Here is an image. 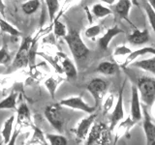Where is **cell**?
<instances>
[{
  "label": "cell",
  "instance_id": "obj_1",
  "mask_svg": "<svg viewBox=\"0 0 155 145\" xmlns=\"http://www.w3.org/2000/svg\"><path fill=\"white\" fill-rule=\"evenodd\" d=\"M63 38L69 47V50L72 55L74 56L75 60L78 63L84 62L86 58L88 57L90 50L84 42L82 41L80 31L76 30V29H70Z\"/></svg>",
  "mask_w": 155,
  "mask_h": 145
},
{
  "label": "cell",
  "instance_id": "obj_2",
  "mask_svg": "<svg viewBox=\"0 0 155 145\" xmlns=\"http://www.w3.org/2000/svg\"><path fill=\"white\" fill-rule=\"evenodd\" d=\"M136 86L143 105L149 108L155 102V77L147 76L138 77L136 80Z\"/></svg>",
  "mask_w": 155,
  "mask_h": 145
},
{
  "label": "cell",
  "instance_id": "obj_3",
  "mask_svg": "<svg viewBox=\"0 0 155 145\" xmlns=\"http://www.w3.org/2000/svg\"><path fill=\"white\" fill-rule=\"evenodd\" d=\"M34 44H35V40L32 39L31 36L23 39L21 45L19 47L16 56H15V59L8 67V72H13L21 69V68L26 67L29 64V52H30V50Z\"/></svg>",
  "mask_w": 155,
  "mask_h": 145
},
{
  "label": "cell",
  "instance_id": "obj_4",
  "mask_svg": "<svg viewBox=\"0 0 155 145\" xmlns=\"http://www.w3.org/2000/svg\"><path fill=\"white\" fill-rule=\"evenodd\" d=\"M110 129L103 123H93L87 134V140L85 144H105L109 143L110 140Z\"/></svg>",
  "mask_w": 155,
  "mask_h": 145
},
{
  "label": "cell",
  "instance_id": "obj_5",
  "mask_svg": "<svg viewBox=\"0 0 155 145\" xmlns=\"http://www.w3.org/2000/svg\"><path fill=\"white\" fill-rule=\"evenodd\" d=\"M109 88V82L101 79V77H95L92 79L86 85V89L92 95L95 102V106L98 108L104 99L107 91Z\"/></svg>",
  "mask_w": 155,
  "mask_h": 145
},
{
  "label": "cell",
  "instance_id": "obj_6",
  "mask_svg": "<svg viewBox=\"0 0 155 145\" xmlns=\"http://www.w3.org/2000/svg\"><path fill=\"white\" fill-rule=\"evenodd\" d=\"M60 106L61 105L59 103L48 105L45 108L44 114H45V117L48 120V122L56 130H58L59 133H62L63 125H64V117H63Z\"/></svg>",
  "mask_w": 155,
  "mask_h": 145
},
{
  "label": "cell",
  "instance_id": "obj_7",
  "mask_svg": "<svg viewBox=\"0 0 155 145\" xmlns=\"http://www.w3.org/2000/svg\"><path fill=\"white\" fill-rule=\"evenodd\" d=\"M126 80L121 85L119 92H118V97L116 100V104L114 105V108L113 112L110 114V130H113L116 128L117 124L121 120L124 119V108H123V93H124V88H125Z\"/></svg>",
  "mask_w": 155,
  "mask_h": 145
},
{
  "label": "cell",
  "instance_id": "obj_8",
  "mask_svg": "<svg viewBox=\"0 0 155 145\" xmlns=\"http://www.w3.org/2000/svg\"><path fill=\"white\" fill-rule=\"evenodd\" d=\"M59 104L61 106H66V108H69L72 109H77V110H81L86 112L88 114L94 113L97 108L94 106H90L89 105H87L85 102L82 99L81 95H78V96H72L69 98L63 99L59 102Z\"/></svg>",
  "mask_w": 155,
  "mask_h": 145
},
{
  "label": "cell",
  "instance_id": "obj_9",
  "mask_svg": "<svg viewBox=\"0 0 155 145\" xmlns=\"http://www.w3.org/2000/svg\"><path fill=\"white\" fill-rule=\"evenodd\" d=\"M147 106L142 104L143 110V129L145 134L147 144L155 145V124L151 119V116L149 115L147 111Z\"/></svg>",
  "mask_w": 155,
  "mask_h": 145
},
{
  "label": "cell",
  "instance_id": "obj_10",
  "mask_svg": "<svg viewBox=\"0 0 155 145\" xmlns=\"http://www.w3.org/2000/svg\"><path fill=\"white\" fill-rule=\"evenodd\" d=\"M130 117L136 123H139L143 119L142 104H140L139 91L136 85L132 86V97H131V106H130Z\"/></svg>",
  "mask_w": 155,
  "mask_h": 145
},
{
  "label": "cell",
  "instance_id": "obj_11",
  "mask_svg": "<svg viewBox=\"0 0 155 145\" xmlns=\"http://www.w3.org/2000/svg\"><path fill=\"white\" fill-rule=\"evenodd\" d=\"M132 5L133 4L131 2V0H117V2L114 6L113 14H114V16L117 17L119 19H124L133 27H136L129 18V14Z\"/></svg>",
  "mask_w": 155,
  "mask_h": 145
},
{
  "label": "cell",
  "instance_id": "obj_12",
  "mask_svg": "<svg viewBox=\"0 0 155 145\" xmlns=\"http://www.w3.org/2000/svg\"><path fill=\"white\" fill-rule=\"evenodd\" d=\"M97 117L96 113H91L89 116L84 117V119H81L79 124L77 125V128L75 129V134L77 138L79 140H84L87 137V134L91 128L92 124L95 122V119Z\"/></svg>",
  "mask_w": 155,
  "mask_h": 145
},
{
  "label": "cell",
  "instance_id": "obj_13",
  "mask_svg": "<svg viewBox=\"0 0 155 145\" xmlns=\"http://www.w3.org/2000/svg\"><path fill=\"white\" fill-rule=\"evenodd\" d=\"M17 126L16 128L21 130L24 127H28V126H33L31 122V116H30V111L26 105L25 102H22L19 105V106L17 108Z\"/></svg>",
  "mask_w": 155,
  "mask_h": 145
},
{
  "label": "cell",
  "instance_id": "obj_14",
  "mask_svg": "<svg viewBox=\"0 0 155 145\" xmlns=\"http://www.w3.org/2000/svg\"><path fill=\"white\" fill-rule=\"evenodd\" d=\"M150 40L149 31L147 28L140 30L137 27H134V30L127 36V41L133 46H143L147 44Z\"/></svg>",
  "mask_w": 155,
  "mask_h": 145
},
{
  "label": "cell",
  "instance_id": "obj_15",
  "mask_svg": "<svg viewBox=\"0 0 155 145\" xmlns=\"http://www.w3.org/2000/svg\"><path fill=\"white\" fill-rule=\"evenodd\" d=\"M124 33L123 29H121L118 25H114L113 27L109 28L106 31V33L103 34V36H101L98 40V46L102 50H107L109 48V46L111 42V40L116 37L119 34Z\"/></svg>",
  "mask_w": 155,
  "mask_h": 145
},
{
  "label": "cell",
  "instance_id": "obj_16",
  "mask_svg": "<svg viewBox=\"0 0 155 145\" xmlns=\"http://www.w3.org/2000/svg\"><path fill=\"white\" fill-rule=\"evenodd\" d=\"M148 54L155 55V47H143L138 48V50H136L134 51H131L129 54L126 56V59L122 63L121 68L125 69V68H127L132 62L137 60L139 57L148 55Z\"/></svg>",
  "mask_w": 155,
  "mask_h": 145
},
{
  "label": "cell",
  "instance_id": "obj_17",
  "mask_svg": "<svg viewBox=\"0 0 155 145\" xmlns=\"http://www.w3.org/2000/svg\"><path fill=\"white\" fill-rule=\"evenodd\" d=\"M60 63H61V69H62L63 72L65 74L67 79L69 80L77 79L78 70H77V67L75 66V64L72 62V60H70L67 56L63 55Z\"/></svg>",
  "mask_w": 155,
  "mask_h": 145
},
{
  "label": "cell",
  "instance_id": "obj_18",
  "mask_svg": "<svg viewBox=\"0 0 155 145\" xmlns=\"http://www.w3.org/2000/svg\"><path fill=\"white\" fill-rule=\"evenodd\" d=\"M136 124L137 123H136L130 116L126 119L121 120L117 124V129H116V134H115V142H117V140L122 137H124L125 134H129L130 130L132 129Z\"/></svg>",
  "mask_w": 155,
  "mask_h": 145
},
{
  "label": "cell",
  "instance_id": "obj_19",
  "mask_svg": "<svg viewBox=\"0 0 155 145\" xmlns=\"http://www.w3.org/2000/svg\"><path fill=\"white\" fill-rule=\"evenodd\" d=\"M131 67L138 68V69L143 70L145 72H148L150 74H152L155 76V55L152 57L147 58V59L143 60H135L129 65Z\"/></svg>",
  "mask_w": 155,
  "mask_h": 145
},
{
  "label": "cell",
  "instance_id": "obj_20",
  "mask_svg": "<svg viewBox=\"0 0 155 145\" xmlns=\"http://www.w3.org/2000/svg\"><path fill=\"white\" fill-rule=\"evenodd\" d=\"M119 70V66L114 62L102 61L97 66L96 71L104 76H114Z\"/></svg>",
  "mask_w": 155,
  "mask_h": 145
},
{
  "label": "cell",
  "instance_id": "obj_21",
  "mask_svg": "<svg viewBox=\"0 0 155 145\" xmlns=\"http://www.w3.org/2000/svg\"><path fill=\"white\" fill-rule=\"evenodd\" d=\"M15 120H16V116L11 115L3 124V127H2V130H1V135H2L4 144H9L10 143V140H11V137H12L13 126H14Z\"/></svg>",
  "mask_w": 155,
  "mask_h": 145
},
{
  "label": "cell",
  "instance_id": "obj_22",
  "mask_svg": "<svg viewBox=\"0 0 155 145\" xmlns=\"http://www.w3.org/2000/svg\"><path fill=\"white\" fill-rule=\"evenodd\" d=\"M64 80L62 76H50L48 79H47L44 82V84H45L46 88L48 89V93L51 94V98L54 99V95H55V92L58 88V86L61 84V82Z\"/></svg>",
  "mask_w": 155,
  "mask_h": 145
},
{
  "label": "cell",
  "instance_id": "obj_23",
  "mask_svg": "<svg viewBox=\"0 0 155 145\" xmlns=\"http://www.w3.org/2000/svg\"><path fill=\"white\" fill-rule=\"evenodd\" d=\"M0 31L5 35V34H8V35L12 36V37H21V32L17 29L16 27H14L12 24H10L7 21H5L4 18L0 17Z\"/></svg>",
  "mask_w": 155,
  "mask_h": 145
},
{
  "label": "cell",
  "instance_id": "obj_24",
  "mask_svg": "<svg viewBox=\"0 0 155 145\" xmlns=\"http://www.w3.org/2000/svg\"><path fill=\"white\" fill-rule=\"evenodd\" d=\"M11 63H12V56L9 50L8 43L6 41V39H5V37H3L2 47H0V65L9 67Z\"/></svg>",
  "mask_w": 155,
  "mask_h": 145
},
{
  "label": "cell",
  "instance_id": "obj_25",
  "mask_svg": "<svg viewBox=\"0 0 155 145\" xmlns=\"http://www.w3.org/2000/svg\"><path fill=\"white\" fill-rule=\"evenodd\" d=\"M40 7H41L40 0H26L25 2L21 4L22 12L25 14H27V16L35 14Z\"/></svg>",
  "mask_w": 155,
  "mask_h": 145
},
{
  "label": "cell",
  "instance_id": "obj_26",
  "mask_svg": "<svg viewBox=\"0 0 155 145\" xmlns=\"http://www.w3.org/2000/svg\"><path fill=\"white\" fill-rule=\"evenodd\" d=\"M18 93L13 92L5 99L0 101V109H17Z\"/></svg>",
  "mask_w": 155,
  "mask_h": 145
},
{
  "label": "cell",
  "instance_id": "obj_27",
  "mask_svg": "<svg viewBox=\"0 0 155 145\" xmlns=\"http://www.w3.org/2000/svg\"><path fill=\"white\" fill-rule=\"evenodd\" d=\"M91 11H92V14H93L97 18H104L106 17L113 14V10H110V8L106 7L100 3L94 4Z\"/></svg>",
  "mask_w": 155,
  "mask_h": 145
},
{
  "label": "cell",
  "instance_id": "obj_28",
  "mask_svg": "<svg viewBox=\"0 0 155 145\" xmlns=\"http://www.w3.org/2000/svg\"><path fill=\"white\" fill-rule=\"evenodd\" d=\"M140 1H142V5H143V8L144 10V12H145V14H147L148 22H149L150 26H151L152 30L155 34V11L149 5L147 0H140Z\"/></svg>",
  "mask_w": 155,
  "mask_h": 145
},
{
  "label": "cell",
  "instance_id": "obj_29",
  "mask_svg": "<svg viewBox=\"0 0 155 145\" xmlns=\"http://www.w3.org/2000/svg\"><path fill=\"white\" fill-rule=\"evenodd\" d=\"M34 133L32 135V138L29 140L28 144H42V145H47L48 142L46 140V137H44V134L42 133V130L33 126Z\"/></svg>",
  "mask_w": 155,
  "mask_h": 145
},
{
  "label": "cell",
  "instance_id": "obj_30",
  "mask_svg": "<svg viewBox=\"0 0 155 145\" xmlns=\"http://www.w3.org/2000/svg\"><path fill=\"white\" fill-rule=\"evenodd\" d=\"M46 139L50 141L51 145H67L68 140L67 138L62 134H47Z\"/></svg>",
  "mask_w": 155,
  "mask_h": 145
},
{
  "label": "cell",
  "instance_id": "obj_31",
  "mask_svg": "<svg viewBox=\"0 0 155 145\" xmlns=\"http://www.w3.org/2000/svg\"><path fill=\"white\" fill-rule=\"evenodd\" d=\"M48 12L50 14L51 19H53L55 18V14L59 10V0H45Z\"/></svg>",
  "mask_w": 155,
  "mask_h": 145
},
{
  "label": "cell",
  "instance_id": "obj_32",
  "mask_svg": "<svg viewBox=\"0 0 155 145\" xmlns=\"http://www.w3.org/2000/svg\"><path fill=\"white\" fill-rule=\"evenodd\" d=\"M53 32L57 38H63L67 34L66 25L60 21H56L54 22V26H53Z\"/></svg>",
  "mask_w": 155,
  "mask_h": 145
},
{
  "label": "cell",
  "instance_id": "obj_33",
  "mask_svg": "<svg viewBox=\"0 0 155 145\" xmlns=\"http://www.w3.org/2000/svg\"><path fill=\"white\" fill-rule=\"evenodd\" d=\"M101 33H102V27L99 24H96V25H92L87 28L84 32V35L88 39H95L97 36H99Z\"/></svg>",
  "mask_w": 155,
  "mask_h": 145
},
{
  "label": "cell",
  "instance_id": "obj_34",
  "mask_svg": "<svg viewBox=\"0 0 155 145\" xmlns=\"http://www.w3.org/2000/svg\"><path fill=\"white\" fill-rule=\"evenodd\" d=\"M114 103V94H109V96L107 97V99H106L105 103L103 105L104 115L108 114L110 112V110L113 108Z\"/></svg>",
  "mask_w": 155,
  "mask_h": 145
},
{
  "label": "cell",
  "instance_id": "obj_35",
  "mask_svg": "<svg viewBox=\"0 0 155 145\" xmlns=\"http://www.w3.org/2000/svg\"><path fill=\"white\" fill-rule=\"evenodd\" d=\"M132 51L128 47H126L124 45L118 46L114 48V56H127L129 53Z\"/></svg>",
  "mask_w": 155,
  "mask_h": 145
},
{
  "label": "cell",
  "instance_id": "obj_36",
  "mask_svg": "<svg viewBox=\"0 0 155 145\" xmlns=\"http://www.w3.org/2000/svg\"><path fill=\"white\" fill-rule=\"evenodd\" d=\"M5 9H6L5 3L3 2V0H0V14L2 18H5Z\"/></svg>",
  "mask_w": 155,
  "mask_h": 145
},
{
  "label": "cell",
  "instance_id": "obj_37",
  "mask_svg": "<svg viewBox=\"0 0 155 145\" xmlns=\"http://www.w3.org/2000/svg\"><path fill=\"white\" fill-rule=\"evenodd\" d=\"M101 1L109 5H114L116 2V0H101Z\"/></svg>",
  "mask_w": 155,
  "mask_h": 145
},
{
  "label": "cell",
  "instance_id": "obj_38",
  "mask_svg": "<svg viewBox=\"0 0 155 145\" xmlns=\"http://www.w3.org/2000/svg\"><path fill=\"white\" fill-rule=\"evenodd\" d=\"M149 108H150V109H151V113H152V116H153V117L155 118V102H154V103H153L151 105L149 106Z\"/></svg>",
  "mask_w": 155,
  "mask_h": 145
},
{
  "label": "cell",
  "instance_id": "obj_39",
  "mask_svg": "<svg viewBox=\"0 0 155 145\" xmlns=\"http://www.w3.org/2000/svg\"><path fill=\"white\" fill-rule=\"evenodd\" d=\"M147 2L149 3V5L151 6V8L155 11V0H147Z\"/></svg>",
  "mask_w": 155,
  "mask_h": 145
},
{
  "label": "cell",
  "instance_id": "obj_40",
  "mask_svg": "<svg viewBox=\"0 0 155 145\" xmlns=\"http://www.w3.org/2000/svg\"><path fill=\"white\" fill-rule=\"evenodd\" d=\"M131 2H132L133 5H135V6H139V0H131Z\"/></svg>",
  "mask_w": 155,
  "mask_h": 145
}]
</instances>
